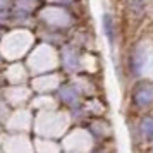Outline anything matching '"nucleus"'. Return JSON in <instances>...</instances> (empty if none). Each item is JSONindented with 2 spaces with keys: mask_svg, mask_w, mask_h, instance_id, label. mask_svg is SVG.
I'll use <instances>...</instances> for the list:
<instances>
[{
  "mask_svg": "<svg viewBox=\"0 0 153 153\" xmlns=\"http://www.w3.org/2000/svg\"><path fill=\"white\" fill-rule=\"evenodd\" d=\"M134 102H136V105H139V107L150 105L153 102V86H150V84L139 86L138 90L134 91Z\"/></svg>",
  "mask_w": 153,
  "mask_h": 153,
  "instance_id": "nucleus-1",
  "label": "nucleus"
},
{
  "mask_svg": "<svg viewBox=\"0 0 153 153\" xmlns=\"http://www.w3.org/2000/svg\"><path fill=\"white\" fill-rule=\"evenodd\" d=\"M139 132H141V136L148 141H152L153 139V117H146L141 120V124H139Z\"/></svg>",
  "mask_w": 153,
  "mask_h": 153,
  "instance_id": "nucleus-5",
  "label": "nucleus"
},
{
  "mask_svg": "<svg viewBox=\"0 0 153 153\" xmlns=\"http://www.w3.org/2000/svg\"><path fill=\"white\" fill-rule=\"evenodd\" d=\"M60 97H62V100L67 105H76L79 102V95H77V91L72 86H64L62 91H60Z\"/></svg>",
  "mask_w": 153,
  "mask_h": 153,
  "instance_id": "nucleus-4",
  "label": "nucleus"
},
{
  "mask_svg": "<svg viewBox=\"0 0 153 153\" xmlns=\"http://www.w3.org/2000/svg\"><path fill=\"white\" fill-rule=\"evenodd\" d=\"M103 31H105V36L110 45H114L115 42V29H114V19H112L110 14H105L103 16Z\"/></svg>",
  "mask_w": 153,
  "mask_h": 153,
  "instance_id": "nucleus-3",
  "label": "nucleus"
},
{
  "mask_svg": "<svg viewBox=\"0 0 153 153\" xmlns=\"http://www.w3.org/2000/svg\"><path fill=\"white\" fill-rule=\"evenodd\" d=\"M145 64H146V59L143 55V52L141 50H136L131 55V60H129V67H131L132 74H139L141 69L145 67Z\"/></svg>",
  "mask_w": 153,
  "mask_h": 153,
  "instance_id": "nucleus-2",
  "label": "nucleus"
},
{
  "mask_svg": "<svg viewBox=\"0 0 153 153\" xmlns=\"http://www.w3.org/2000/svg\"><path fill=\"white\" fill-rule=\"evenodd\" d=\"M77 62H79V59L76 57V53L72 52V50H69V52H65V65L67 67H71V69H74L77 65Z\"/></svg>",
  "mask_w": 153,
  "mask_h": 153,
  "instance_id": "nucleus-6",
  "label": "nucleus"
}]
</instances>
